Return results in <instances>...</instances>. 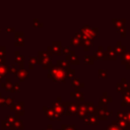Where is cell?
Instances as JSON below:
<instances>
[{
	"label": "cell",
	"mask_w": 130,
	"mask_h": 130,
	"mask_svg": "<svg viewBox=\"0 0 130 130\" xmlns=\"http://www.w3.org/2000/svg\"><path fill=\"white\" fill-rule=\"evenodd\" d=\"M48 77L56 82H65V71L56 65H53V67L50 68Z\"/></svg>",
	"instance_id": "1"
},
{
	"label": "cell",
	"mask_w": 130,
	"mask_h": 130,
	"mask_svg": "<svg viewBox=\"0 0 130 130\" xmlns=\"http://www.w3.org/2000/svg\"><path fill=\"white\" fill-rule=\"evenodd\" d=\"M79 32L82 35V36H85L87 38H90V39H93L94 37L99 36V28L98 27H90L89 25L85 24L84 26H82L79 30Z\"/></svg>",
	"instance_id": "2"
},
{
	"label": "cell",
	"mask_w": 130,
	"mask_h": 130,
	"mask_svg": "<svg viewBox=\"0 0 130 130\" xmlns=\"http://www.w3.org/2000/svg\"><path fill=\"white\" fill-rule=\"evenodd\" d=\"M112 111H110L108 109V107H98L96 108V112H95V117L98 120L101 121H105L107 120L111 115H112Z\"/></svg>",
	"instance_id": "3"
},
{
	"label": "cell",
	"mask_w": 130,
	"mask_h": 130,
	"mask_svg": "<svg viewBox=\"0 0 130 130\" xmlns=\"http://www.w3.org/2000/svg\"><path fill=\"white\" fill-rule=\"evenodd\" d=\"M80 104H81V103H78V102H65V107H66L65 115H67V116L76 115L78 106H79Z\"/></svg>",
	"instance_id": "4"
},
{
	"label": "cell",
	"mask_w": 130,
	"mask_h": 130,
	"mask_svg": "<svg viewBox=\"0 0 130 130\" xmlns=\"http://www.w3.org/2000/svg\"><path fill=\"white\" fill-rule=\"evenodd\" d=\"M116 89H117V91L122 92V94L123 93L130 94V84L127 82L126 78H122L120 82L116 83Z\"/></svg>",
	"instance_id": "5"
},
{
	"label": "cell",
	"mask_w": 130,
	"mask_h": 130,
	"mask_svg": "<svg viewBox=\"0 0 130 130\" xmlns=\"http://www.w3.org/2000/svg\"><path fill=\"white\" fill-rule=\"evenodd\" d=\"M102 59L103 60H116L117 59V55L114 51L113 46H108L107 47V49L104 52V55H103Z\"/></svg>",
	"instance_id": "6"
},
{
	"label": "cell",
	"mask_w": 130,
	"mask_h": 130,
	"mask_svg": "<svg viewBox=\"0 0 130 130\" xmlns=\"http://www.w3.org/2000/svg\"><path fill=\"white\" fill-rule=\"evenodd\" d=\"M48 51H50V53H54V54H57L58 56H61L62 55L61 42H53L52 45L50 47H48Z\"/></svg>",
	"instance_id": "7"
},
{
	"label": "cell",
	"mask_w": 130,
	"mask_h": 130,
	"mask_svg": "<svg viewBox=\"0 0 130 130\" xmlns=\"http://www.w3.org/2000/svg\"><path fill=\"white\" fill-rule=\"evenodd\" d=\"M66 61L71 65V64H79L80 63V59H79V56L76 54L75 51H71L68 55H66Z\"/></svg>",
	"instance_id": "8"
},
{
	"label": "cell",
	"mask_w": 130,
	"mask_h": 130,
	"mask_svg": "<svg viewBox=\"0 0 130 130\" xmlns=\"http://www.w3.org/2000/svg\"><path fill=\"white\" fill-rule=\"evenodd\" d=\"M53 110L55 111V113L59 114V115H63L65 114V102H54L53 103Z\"/></svg>",
	"instance_id": "9"
},
{
	"label": "cell",
	"mask_w": 130,
	"mask_h": 130,
	"mask_svg": "<svg viewBox=\"0 0 130 130\" xmlns=\"http://www.w3.org/2000/svg\"><path fill=\"white\" fill-rule=\"evenodd\" d=\"M112 101H113V98L110 96V95H108V92L107 91H104L103 92V95L99 100L98 105H99V107H107L108 103H110Z\"/></svg>",
	"instance_id": "10"
},
{
	"label": "cell",
	"mask_w": 130,
	"mask_h": 130,
	"mask_svg": "<svg viewBox=\"0 0 130 130\" xmlns=\"http://www.w3.org/2000/svg\"><path fill=\"white\" fill-rule=\"evenodd\" d=\"M113 125H116L124 130H129L130 129V123L128 122V120H119V119H115L112 121Z\"/></svg>",
	"instance_id": "11"
},
{
	"label": "cell",
	"mask_w": 130,
	"mask_h": 130,
	"mask_svg": "<svg viewBox=\"0 0 130 130\" xmlns=\"http://www.w3.org/2000/svg\"><path fill=\"white\" fill-rule=\"evenodd\" d=\"M70 96L74 98L75 99V102H78V103H82L84 102V95L82 93V91L78 88H75L73 91L70 92Z\"/></svg>",
	"instance_id": "12"
},
{
	"label": "cell",
	"mask_w": 130,
	"mask_h": 130,
	"mask_svg": "<svg viewBox=\"0 0 130 130\" xmlns=\"http://www.w3.org/2000/svg\"><path fill=\"white\" fill-rule=\"evenodd\" d=\"M113 48H114V51L117 56H122L126 52V46L122 45V43L120 41H117V43L115 44V46Z\"/></svg>",
	"instance_id": "13"
},
{
	"label": "cell",
	"mask_w": 130,
	"mask_h": 130,
	"mask_svg": "<svg viewBox=\"0 0 130 130\" xmlns=\"http://www.w3.org/2000/svg\"><path fill=\"white\" fill-rule=\"evenodd\" d=\"M94 45V42H93V39H90V38H87L85 36H82V47H83V50L84 51H88L90 47H92Z\"/></svg>",
	"instance_id": "14"
},
{
	"label": "cell",
	"mask_w": 130,
	"mask_h": 130,
	"mask_svg": "<svg viewBox=\"0 0 130 130\" xmlns=\"http://www.w3.org/2000/svg\"><path fill=\"white\" fill-rule=\"evenodd\" d=\"M71 86H73V87H75V88L80 89V88H83V87L85 86V84H84V82H82L79 78L74 77V78H72V79H71Z\"/></svg>",
	"instance_id": "15"
},
{
	"label": "cell",
	"mask_w": 130,
	"mask_h": 130,
	"mask_svg": "<svg viewBox=\"0 0 130 130\" xmlns=\"http://www.w3.org/2000/svg\"><path fill=\"white\" fill-rule=\"evenodd\" d=\"M84 120H85L86 125H98L99 124V122H98L99 120L96 119V117L94 115H86Z\"/></svg>",
	"instance_id": "16"
},
{
	"label": "cell",
	"mask_w": 130,
	"mask_h": 130,
	"mask_svg": "<svg viewBox=\"0 0 130 130\" xmlns=\"http://www.w3.org/2000/svg\"><path fill=\"white\" fill-rule=\"evenodd\" d=\"M113 24L115 27H117L118 29L125 26V22H126V18H112Z\"/></svg>",
	"instance_id": "17"
},
{
	"label": "cell",
	"mask_w": 130,
	"mask_h": 130,
	"mask_svg": "<svg viewBox=\"0 0 130 130\" xmlns=\"http://www.w3.org/2000/svg\"><path fill=\"white\" fill-rule=\"evenodd\" d=\"M104 52H105V49L103 46H99L98 47V50H94L93 51V54L92 56L94 57V59H102L103 58V55H104Z\"/></svg>",
	"instance_id": "18"
},
{
	"label": "cell",
	"mask_w": 130,
	"mask_h": 130,
	"mask_svg": "<svg viewBox=\"0 0 130 130\" xmlns=\"http://www.w3.org/2000/svg\"><path fill=\"white\" fill-rule=\"evenodd\" d=\"M44 111H45L46 116H47L50 120H54V119H56V113H55V111L53 110V108H47V107H44Z\"/></svg>",
	"instance_id": "19"
},
{
	"label": "cell",
	"mask_w": 130,
	"mask_h": 130,
	"mask_svg": "<svg viewBox=\"0 0 130 130\" xmlns=\"http://www.w3.org/2000/svg\"><path fill=\"white\" fill-rule=\"evenodd\" d=\"M76 114L79 116V118H85V117H86L87 112H86V109H85V107L83 106V104H80V105L78 106V109H77V113H76Z\"/></svg>",
	"instance_id": "20"
},
{
	"label": "cell",
	"mask_w": 130,
	"mask_h": 130,
	"mask_svg": "<svg viewBox=\"0 0 130 130\" xmlns=\"http://www.w3.org/2000/svg\"><path fill=\"white\" fill-rule=\"evenodd\" d=\"M56 66L59 67V68H61V69H63V70H65V69H67V68L70 67V64H69L66 60H61V59H59V60H57V62H56Z\"/></svg>",
	"instance_id": "21"
},
{
	"label": "cell",
	"mask_w": 130,
	"mask_h": 130,
	"mask_svg": "<svg viewBox=\"0 0 130 130\" xmlns=\"http://www.w3.org/2000/svg\"><path fill=\"white\" fill-rule=\"evenodd\" d=\"M121 106H123V107L130 106V94H128V93H123L122 94V98H121Z\"/></svg>",
	"instance_id": "22"
},
{
	"label": "cell",
	"mask_w": 130,
	"mask_h": 130,
	"mask_svg": "<svg viewBox=\"0 0 130 130\" xmlns=\"http://www.w3.org/2000/svg\"><path fill=\"white\" fill-rule=\"evenodd\" d=\"M70 44L71 45H74V46H81L82 45V40L74 35V36H72L70 38Z\"/></svg>",
	"instance_id": "23"
},
{
	"label": "cell",
	"mask_w": 130,
	"mask_h": 130,
	"mask_svg": "<svg viewBox=\"0 0 130 130\" xmlns=\"http://www.w3.org/2000/svg\"><path fill=\"white\" fill-rule=\"evenodd\" d=\"M83 60H84V63L85 64H88V65H92L95 61L94 57L92 55H89V54H85L83 56Z\"/></svg>",
	"instance_id": "24"
},
{
	"label": "cell",
	"mask_w": 130,
	"mask_h": 130,
	"mask_svg": "<svg viewBox=\"0 0 130 130\" xmlns=\"http://www.w3.org/2000/svg\"><path fill=\"white\" fill-rule=\"evenodd\" d=\"M64 71H65V78H66V77H67V78H70V79L74 78V75H75V72H76L75 69L69 67V68L65 69Z\"/></svg>",
	"instance_id": "25"
},
{
	"label": "cell",
	"mask_w": 130,
	"mask_h": 130,
	"mask_svg": "<svg viewBox=\"0 0 130 130\" xmlns=\"http://www.w3.org/2000/svg\"><path fill=\"white\" fill-rule=\"evenodd\" d=\"M129 61H130V51H126L122 55V57H121V63L124 64V65H126Z\"/></svg>",
	"instance_id": "26"
},
{
	"label": "cell",
	"mask_w": 130,
	"mask_h": 130,
	"mask_svg": "<svg viewBox=\"0 0 130 130\" xmlns=\"http://www.w3.org/2000/svg\"><path fill=\"white\" fill-rule=\"evenodd\" d=\"M127 111H117L116 115H117V119L119 120H127Z\"/></svg>",
	"instance_id": "27"
},
{
	"label": "cell",
	"mask_w": 130,
	"mask_h": 130,
	"mask_svg": "<svg viewBox=\"0 0 130 130\" xmlns=\"http://www.w3.org/2000/svg\"><path fill=\"white\" fill-rule=\"evenodd\" d=\"M61 130H78L75 125H69V124H62Z\"/></svg>",
	"instance_id": "28"
},
{
	"label": "cell",
	"mask_w": 130,
	"mask_h": 130,
	"mask_svg": "<svg viewBox=\"0 0 130 130\" xmlns=\"http://www.w3.org/2000/svg\"><path fill=\"white\" fill-rule=\"evenodd\" d=\"M98 73H99V76L102 77V78H107V77H108V70H107V69L100 68V69L98 70Z\"/></svg>",
	"instance_id": "29"
},
{
	"label": "cell",
	"mask_w": 130,
	"mask_h": 130,
	"mask_svg": "<svg viewBox=\"0 0 130 130\" xmlns=\"http://www.w3.org/2000/svg\"><path fill=\"white\" fill-rule=\"evenodd\" d=\"M71 51H72V49L70 48V46H65V47H62V54L68 55V54H69Z\"/></svg>",
	"instance_id": "30"
},
{
	"label": "cell",
	"mask_w": 130,
	"mask_h": 130,
	"mask_svg": "<svg viewBox=\"0 0 130 130\" xmlns=\"http://www.w3.org/2000/svg\"><path fill=\"white\" fill-rule=\"evenodd\" d=\"M105 130H124V129H122V128H120V127H118V126H116V125L111 124V125H109Z\"/></svg>",
	"instance_id": "31"
},
{
	"label": "cell",
	"mask_w": 130,
	"mask_h": 130,
	"mask_svg": "<svg viewBox=\"0 0 130 130\" xmlns=\"http://www.w3.org/2000/svg\"><path fill=\"white\" fill-rule=\"evenodd\" d=\"M119 32H120V35H121L122 37H126V27L123 26V27L119 28Z\"/></svg>",
	"instance_id": "32"
},
{
	"label": "cell",
	"mask_w": 130,
	"mask_h": 130,
	"mask_svg": "<svg viewBox=\"0 0 130 130\" xmlns=\"http://www.w3.org/2000/svg\"><path fill=\"white\" fill-rule=\"evenodd\" d=\"M35 22H36V25H38V26H42V25H43V23H42V22L40 23V22L38 21V19H35Z\"/></svg>",
	"instance_id": "33"
},
{
	"label": "cell",
	"mask_w": 130,
	"mask_h": 130,
	"mask_svg": "<svg viewBox=\"0 0 130 130\" xmlns=\"http://www.w3.org/2000/svg\"><path fill=\"white\" fill-rule=\"evenodd\" d=\"M125 67H126V69H130V61L125 65Z\"/></svg>",
	"instance_id": "34"
},
{
	"label": "cell",
	"mask_w": 130,
	"mask_h": 130,
	"mask_svg": "<svg viewBox=\"0 0 130 130\" xmlns=\"http://www.w3.org/2000/svg\"><path fill=\"white\" fill-rule=\"evenodd\" d=\"M127 120H128V122L130 123V111H129L128 114H127Z\"/></svg>",
	"instance_id": "35"
},
{
	"label": "cell",
	"mask_w": 130,
	"mask_h": 130,
	"mask_svg": "<svg viewBox=\"0 0 130 130\" xmlns=\"http://www.w3.org/2000/svg\"><path fill=\"white\" fill-rule=\"evenodd\" d=\"M47 130H53V129H52V125H51V124H49V125H48Z\"/></svg>",
	"instance_id": "36"
},
{
	"label": "cell",
	"mask_w": 130,
	"mask_h": 130,
	"mask_svg": "<svg viewBox=\"0 0 130 130\" xmlns=\"http://www.w3.org/2000/svg\"><path fill=\"white\" fill-rule=\"evenodd\" d=\"M56 130H61V129H56Z\"/></svg>",
	"instance_id": "37"
}]
</instances>
